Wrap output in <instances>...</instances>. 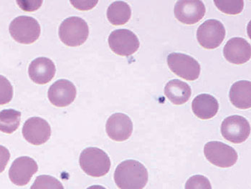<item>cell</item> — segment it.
<instances>
[{
  "instance_id": "cell-27",
  "label": "cell",
  "mask_w": 251,
  "mask_h": 189,
  "mask_svg": "<svg viewBox=\"0 0 251 189\" xmlns=\"http://www.w3.org/2000/svg\"><path fill=\"white\" fill-rule=\"evenodd\" d=\"M71 4L74 5L75 8L79 10H86L94 8L98 3L97 1H71Z\"/></svg>"
},
{
  "instance_id": "cell-17",
  "label": "cell",
  "mask_w": 251,
  "mask_h": 189,
  "mask_svg": "<svg viewBox=\"0 0 251 189\" xmlns=\"http://www.w3.org/2000/svg\"><path fill=\"white\" fill-rule=\"evenodd\" d=\"M192 109L197 117L202 120H208L213 118L218 114L219 103L211 94H201L194 98Z\"/></svg>"
},
{
  "instance_id": "cell-18",
  "label": "cell",
  "mask_w": 251,
  "mask_h": 189,
  "mask_svg": "<svg viewBox=\"0 0 251 189\" xmlns=\"http://www.w3.org/2000/svg\"><path fill=\"white\" fill-rule=\"evenodd\" d=\"M232 104L239 109H249L251 107V83L249 80H240L232 85L230 90Z\"/></svg>"
},
{
  "instance_id": "cell-9",
  "label": "cell",
  "mask_w": 251,
  "mask_h": 189,
  "mask_svg": "<svg viewBox=\"0 0 251 189\" xmlns=\"http://www.w3.org/2000/svg\"><path fill=\"white\" fill-rule=\"evenodd\" d=\"M221 134L226 140L232 143H242L251 134V125L247 119L241 116L226 118L221 124Z\"/></svg>"
},
{
  "instance_id": "cell-21",
  "label": "cell",
  "mask_w": 251,
  "mask_h": 189,
  "mask_svg": "<svg viewBox=\"0 0 251 189\" xmlns=\"http://www.w3.org/2000/svg\"><path fill=\"white\" fill-rule=\"evenodd\" d=\"M21 120V113L14 109L0 111V131L12 134L18 129Z\"/></svg>"
},
{
  "instance_id": "cell-28",
  "label": "cell",
  "mask_w": 251,
  "mask_h": 189,
  "mask_svg": "<svg viewBox=\"0 0 251 189\" xmlns=\"http://www.w3.org/2000/svg\"><path fill=\"white\" fill-rule=\"evenodd\" d=\"M87 189H106L104 188V187H102V186L99 185H94L91 186V187H88Z\"/></svg>"
},
{
  "instance_id": "cell-6",
  "label": "cell",
  "mask_w": 251,
  "mask_h": 189,
  "mask_svg": "<svg viewBox=\"0 0 251 189\" xmlns=\"http://www.w3.org/2000/svg\"><path fill=\"white\" fill-rule=\"evenodd\" d=\"M204 153L209 162L221 168L232 166L238 159V153L232 147L221 142H210L206 143Z\"/></svg>"
},
{
  "instance_id": "cell-8",
  "label": "cell",
  "mask_w": 251,
  "mask_h": 189,
  "mask_svg": "<svg viewBox=\"0 0 251 189\" xmlns=\"http://www.w3.org/2000/svg\"><path fill=\"white\" fill-rule=\"evenodd\" d=\"M111 50L118 55L128 57L135 53L140 46L139 38L132 31L126 29H116L108 37Z\"/></svg>"
},
{
  "instance_id": "cell-3",
  "label": "cell",
  "mask_w": 251,
  "mask_h": 189,
  "mask_svg": "<svg viewBox=\"0 0 251 189\" xmlns=\"http://www.w3.org/2000/svg\"><path fill=\"white\" fill-rule=\"evenodd\" d=\"M62 43L69 47L81 46L87 40L89 27L87 23L78 17H70L63 20L58 29Z\"/></svg>"
},
{
  "instance_id": "cell-25",
  "label": "cell",
  "mask_w": 251,
  "mask_h": 189,
  "mask_svg": "<svg viewBox=\"0 0 251 189\" xmlns=\"http://www.w3.org/2000/svg\"><path fill=\"white\" fill-rule=\"evenodd\" d=\"M185 189H212L210 181L202 175H195L187 180Z\"/></svg>"
},
{
  "instance_id": "cell-26",
  "label": "cell",
  "mask_w": 251,
  "mask_h": 189,
  "mask_svg": "<svg viewBox=\"0 0 251 189\" xmlns=\"http://www.w3.org/2000/svg\"><path fill=\"white\" fill-rule=\"evenodd\" d=\"M10 159V153L6 147L0 145V173H2Z\"/></svg>"
},
{
  "instance_id": "cell-1",
  "label": "cell",
  "mask_w": 251,
  "mask_h": 189,
  "mask_svg": "<svg viewBox=\"0 0 251 189\" xmlns=\"http://www.w3.org/2000/svg\"><path fill=\"white\" fill-rule=\"evenodd\" d=\"M148 179V171L145 165L135 160L121 163L114 173V181L120 189H144Z\"/></svg>"
},
{
  "instance_id": "cell-20",
  "label": "cell",
  "mask_w": 251,
  "mask_h": 189,
  "mask_svg": "<svg viewBox=\"0 0 251 189\" xmlns=\"http://www.w3.org/2000/svg\"><path fill=\"white\" fill-rule=\"evenodd\" d=\"M106 15L108 21L113 25H123L131 18V7L125 1H114L108 7Z\"/></svg>"
},
{
  "instance_id": "cell-15",
  "label": "cell",
  "mask_w": 251,
  "mask_h": 189,
  "mask_svg": "<svg viewBox=\"0 0 251 189\" xmlns=\"http://www.w3.org/2000/svg\"><path fill=\"white\" fill-rule=\"evenodd\" d=\"M223 55L229 63L235 65H242L247 63L251 57L250 43L242 38H233L227 42Z\"/></svg>"
},
{
  "instance_id": "cell-5",
  "label": "cell",
  "mask_w": 251,
  "mask_h": 189,
  "mask_svg": "<svg viewBox=\"0 0 251 189\" xmlns=\"http://www.w3.org/2000/svg\"><path fill=\"white\" fill-rule=\"evenodd\" d=\"M167 64L173 72L186 80H197L201 75L200 63L190 55L173 52L167 57Z\"/></svg>"
},
{
  "instance_id": "cell-12",
  "label": "cell",
  "mask_w": 251,
  "mask_h": 189,
  "mask_svg": "<svg viewBox=\"0 0 251 189\" xmlns=\"http://www.w3.org/2000/svg\"><path fill=\"white\" fill-rule=\"evenodd\" d=\"M174 12L175 18L180 23L194 24L204 18L206 9L202 1L182 0L176 1Z\"/></svg>"
},
{
  "instance_id": "cell-24",
  "label": "cell",
  "mask_w": 251,
  "mask_h": 189,
  "mask_svg": "<svg viewBox=\"0 0 251 189\" xmlns=\"http://www.w3.org/2000/svg\"><path fill=\"white\" fill-rule=\"evenodd\" d=\"M13 97V87L8 79L0 75V105L10 103Z\"/></svg>"
},
{
  "instance_id": "cell-22",
  "label": "cell",
  "mask_w": 251,
  "mask_h": 189,
  "mask_svg": "<svg viewBox=\"0 0 251 189\" xmlns=\"http://www.w3.org/2000/svg\"><path fill=\"white\" fill-rule=\"evenodd\" d=\"M214 3L218 10L227 15H238L244 8V1L243 0L214 1Z\"/></svg>"
},
{
  "instance_id": "cell-16",
  "label": "cell",
  "mask_w": 251,
  "mask_h": 189,
  "mask_svg": "<svg viewBox=\"0 0 251 189\" xmlns=\"http://www.w3.org/2000/svg\"><path fill=\"white\" fill-rule=\"evenodd\" d=\"M56 69L53 62L48 57H40L32 60L29 65V78L39 85L47 84L55 75Z\"/></svg>"
},
{
  "instance_id": "cell-4",
  "label": "cell",
  "mask_w": 251,
  "mask_h": 189,
  "mask_svg": "<svg viewBox=\"0 0 251 189\" xmlns=\"http://www.w3.org/2000/svg\"><path fill=\"white\" fill-rule=\"evenodd\" d=\"M12 38L21 44H32L38 40L41 32L37 20L29 16H19L11 22L9 27Z\"/></svg>"
},
{
  "instance_id": "cell-2",
  "label": "cell",
  "mask_w": 251,
  "mask_h": 189,
  "mask_svg": "<svg viewBox=\"0 0 251 189\" xmlns=\"http://www.w3.org/2000/svg\"><path fill=\"white\" fill-rule=\"evenodd\" d=\"M79 164L88 176L99 178L108 173L111 163L106 152L96 147H89L80 153Z\"/></svg>"
},
{
  "instance_id": "cell-10",
  "label": "cell",
  "mask_w": 251,
  "mask_h": 189,
  "mask_svg": "<svg viewBox=\"0 0 251 189\" xmlns=\"http://www.w3.org/2000/svg\"><path fill=\"white\" fill-rule=\"evenodd\" d=\"M36 161L28 156H22L13 161L9 170L10 181L15 185L24 187L38 172Z\"/></svg>"
},
{
  "instance_id": "cell-23",
  "label": "cell",
  "mask_w": 251,
  "mask_h": 189,
  "mask_svg": "<svg viewBox=\"0 0 251 189\" xmlns=\"http://www.w3.org/2000/svg\"><path fill=\"white\" fill-rule=\"evenodd\" d=\"M30 189H64V187L53 176L41 175L36 178Z\"/></svg>"
},
{
  "instance_id": "cell-7",
  "label": "cell",
  "mask_w": 251,
  "mask_h": 189,
  "mask_svg": "<svg viewBox=\"0 0 251 189\" xmlns=\"http://www.w3.org/2000/svg\"><path fill=\"white\" fill-rule=\"evenodd\" d=\"M225 38L226 28L219 20H206L197 31L198 43L202 47L207 49H213L219 47Z\"/></svg>"
},
{
  "instance_id": "cell-13",
  "label": "cell",
  "mask_w": 251,
  "mask_h": 189,
  "mask_svg": "<svg viewBox=\"0 0 251 189\" xmlns=\"http://www.w3.org/2000/svg\"><path fill=\"white\" fill-rule=\"evenodd\" d=\"M76 88L72 82L66 79L57 80L50 87V102L56 107H67L73 103L76 97Z\"/></svg>"
},
{
  "instance_id": "cell-14",
  "label": "cell",
  "mask_w": 251,
  "mask_h": 189,
  "mask_svg": "<svg viewBox=\"0 0 251 189\" xmlns=\"http://www.w3.org/2000/svg\"><path fill=\"white\" fill-rule=\"evenodd\" d=\"M107 135L115 142L128 140L133 132V123L127 115L117 113L111 115L106 124Z\"/></svg>"
},
{
  "instance_id": "cell-19",
  "label": "cell",
  "mask_w": 251,
  "mask_h": 189,
  "mask_svg": "<svg viewBox=\"0 0 251 189\" xmlns=\"http://www.w3.org/2000/svg\"><path fill=\"white\" fill-rule=\"evenodd\" d=\"M164 94L173 104L183 105L191 97L192 89L187 83L175 79L167 83Z\"/></svg>"
},
{
  "instance_id": "cell-11",
  "label": "cell",
  "mask_w": 251,
  "mask_h": 189,
  "mask_svg": "<svg viewBox=\"0 0 251 189\" xmlns=\"http://www.w3.org/2000/svg\"><path fill=\"white\" fill-rule=\"evenodd\" d=\"M23 136L29 143L43 145L51 136V128L47 120L39 117H32L26 120L23 127Z\"/></svg>"
}]
</instances>
